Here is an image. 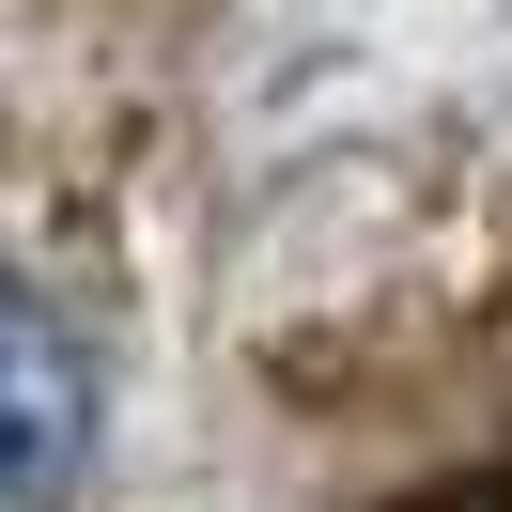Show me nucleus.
Listing matches in <instances>:
<instances>
[{
	"label": "nucleus",
	"instance_id": "1",
	"mask_svg": "<svg viewBox=\"0 0 512 512\" xmlns=\"http://www.w3.org/2000/svg\"><path fill=\"white\" fill-rule=\"evenodd\" d=\"M94 435H109L94 342L0 264V512H63L78 481H94Z\"/></svg>",
	"mask_w": 512,
	"mask_h": 512
}]
</instances>
